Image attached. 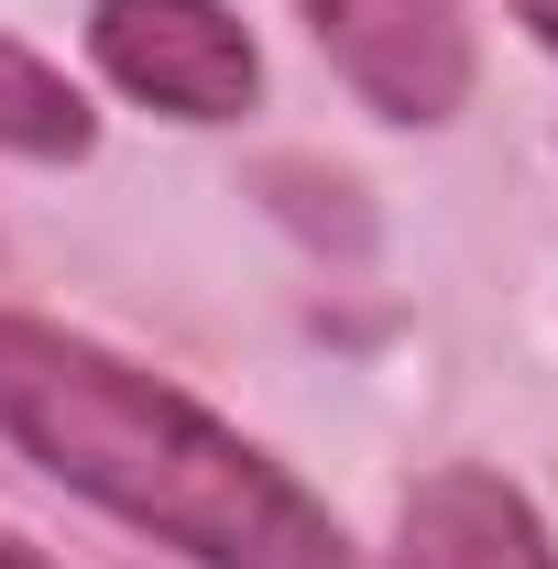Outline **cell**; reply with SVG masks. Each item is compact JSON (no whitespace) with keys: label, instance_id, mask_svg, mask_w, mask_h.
Returning a JSON list of instances; mask_svg holds the SVG:
<instances>
[{"label":"cell","instance_id":"6da1fadb","mask_svg":"<svg viewBox=\"0 0 558 569\" xmlns=\"http://www.w3.org/2000/svg\"><path fill=\"white\" fill-rule=\"evenodd\" d=\"M0 438L44 482L165 537L187 569H361L340 515L285 460H263L241 427H219L198 395L121 361L110 340L22 307H0Z\"/></svg>","mask_w":558,"mask_h":569},{"label":"cell","instance_id":"3957f363","mask_svg":"<svg viewBox=\"0 0 558 569\" xmlns=\"http://www.w3.org/2000/svg\"><path fill=\"white\" fill-rule=\"evenodd\" d=\"M318 56L361 88L372 121H406L438 132L460 99H471V22L460 0H296Z\"/></svg>","mask_w":558,"mask_h":569},{"label":"cell","instance_id":"277c9868","mask_svg":"<svg viewBox=\"0 0 558 569\" xmlns=\"http://www.w3.org/2000/svg\"><path fill=\"white\" fill-rule=\"evenodd\" d=\"M383 569H558V537H548V515L515 493L504 471L449 460V471H427L417 493H406L395 559Z\"/></svg>","mask_w":558,"mask_h":569},{"label":"cell","instance_id":"7a4b0ae2","mask_svg":"<svg viewBox=\"0 0 558 569\" xmlns=\"http://www.w3.org/2000/svg\"><path fill=\"white\" fill-rule=\"evenodd\" d=\"M88 56L121 99L165 121H241L263 99V44L230 0H99Z\"/></svg>","mask_w":558,"mask_h":569},{"label":"cell","instance_id":"52a82bcc","mask_svg":"<svg viewBox=\"0 0 558 569\" xmlns=\"http://www.w3.org/2000/svg\"><path fill=\"white\" fill-rule=\"evenodd\" d=\"M0 569H44V559H33V548H22V537H0Z\"/></svg>","mask_w":558,"mask_h":569},{"label":"cell","instance_id":"8992f818","mask_svg":"<svg viewBox=\"0 0 558 569\" xmlns=\"http://www.w3.org/2000/svg\"><path fill=\"white\" fill-rule=\"evenodd\" d=\"M515 22H526V33H537V44L558 56V0H515Z\"/></svg>","mask_w":558,"mask_h":569},{"label":"cell","instance_id":"5b68a950","mask_svg":"<svg viewBox=\"0 0 558 569\" xmlns=\"http://www.w3.org/2000/svg\"><path fill=\"white\" fill-rule=\"evenodd\" d=\"M88 142H99V110L67 88V67H44L33 44L0 33V153H22V164H77Z\"/></svg>","mask_w":558,"mask_h":569}]
</instances>
